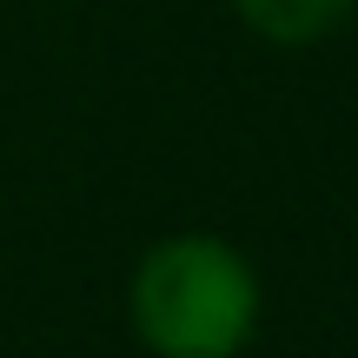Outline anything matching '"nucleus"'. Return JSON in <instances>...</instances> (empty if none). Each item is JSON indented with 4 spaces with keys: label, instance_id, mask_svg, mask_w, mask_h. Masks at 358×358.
Returning a JSON list of instances; mask_svg holds the SVG:
<instances>
[{
    "label": "nucleus",
    "instance_id": "1",
    "mask_svg": "<svg viewBox=\"0 0 358 358\" xmlns=\"http://www.w3.org/2000/svg\"><path fill=\"white\" fill-rule=\"evenodd\" d=\"M127 312L153 358H239L259 332L266 285L232 239L173 232L140 252Z\"/></svg>",
    "mask_w": 358,
    "mask_h": 358
},
{
    "label": "nucleus",
    "instance_id": "2",
    "mask_svg": "<svg viewBox=\"0 0 358 358\" xmlns=\"http://www.w3.org/2000/svg\"><path fill=\"white\" fill-rule=\"evenodd\" d=\"M352 7L358 0H232V13L272 47H319L352 20Z\"/></svg>",
    "mask_w": 358,
    "mask_h": 358
}]
</instances>
